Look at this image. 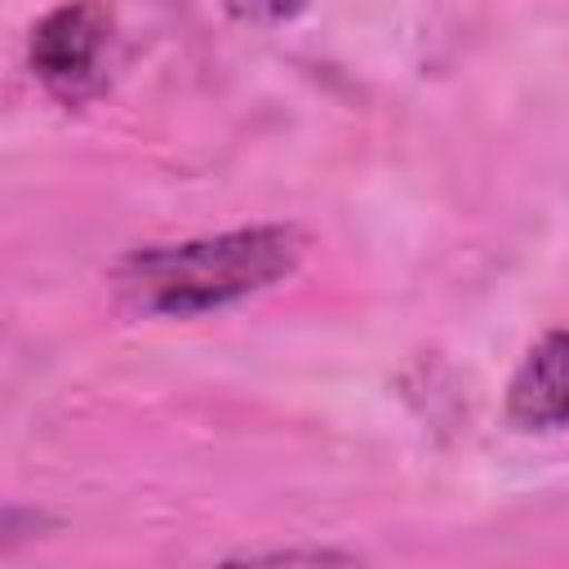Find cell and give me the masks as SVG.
<instances>
[{
  "mask_svg": "<svg viewBox=\"0 0 569 569\" xmlns=\"http://www.w3.org/2000/svg\"><path fill=\"white\" fill-rule=\"evenodd\" d=\"M302 253L307 236L284 222L147 244L116 262L111 293L129 316L191 320L276 289L298 271Z\"/></svg>",
  "mask_w": 569,
  "mask_h": 569,
  "instance_id": "cell-1",
  "label": "cell"
},
{
  "mask_svg": "<svg viewBox=\"0 0 569 569\" xmlns=\"http://www.w3.org/2000/svg\"><path fill=\"white\" fill-rule=\"evenodd\" d=\"M111 9L102 0H62L31 27V76L67 107L89 102L107 84Z\"/></svg>",
  "mask_w": 569,
  "mask_h": 569,
  "instance_id": "cell-2",
  "label": "cell"
},
{
  "mask_svg": "<svg viewBox=\"0 0 569 569\" xmlns=\"http://www.w3.org/2000/svg\"><path fill=\"white\" fill-rule=\"evenodd\" d=\"M507 413L511 422L529 427V431H560L569 400H565V333L551 329L542 333V342L529 347L525 365L516 369L511 387H507Z\"/></svg>",
  "mask_w": 569,
  "mask_h": 569,
  "instance_id": "cell-3",
  "label": "cell"
}]
</instances>
